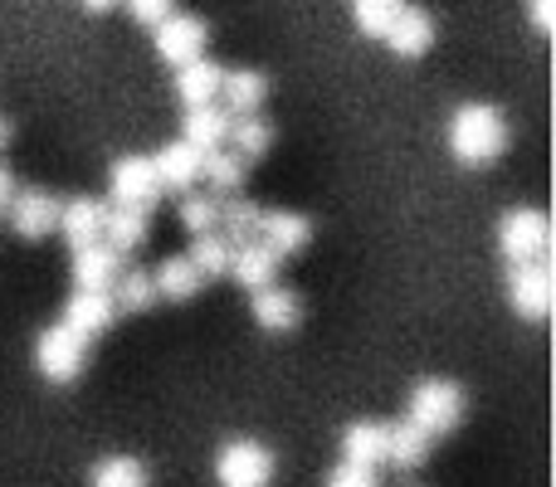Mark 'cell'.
<instances>
[{
	"instance_id": "31",
	"label": "cell",
	"mask_w": 556,
	"mask_h": 487,
	"mask_svg": "<svg viewBox=\"0 0 556 487\" xmlns=\"http://www.w3.org/2000/svg\"><path fill=\"white\" fill-rule=\"evenodd\" d=\"M176 215H181V225L191 230V240H201V234H220V201H211L205 191L181 195Z\"/></svg>"
},
{
	"instance_id": "32",
	"label": "cell",
	"mask_w": 556,
	"mask_h": 487,
	"mask_svg": "<svg viewBox=\"0 0 556 487\" xmlns=\"http://www.w3.org/2000/svg\"><path fill=\"white\" fill-rule=\"evenodd\" d=\"M395 0H356L352 5V20H356V29H362L366 39H381L386 44V35H391V25H395Z\"/></svg>"
},
{
	"instance_id": "37",
	"label": "cell",
	"mask_w": 556,
	"mask_h": 487,
	"mask_svg": "<svg viewBox=\"0 0 556 487\" xmlns=\"http://www.w3.org/2000/svg\"><path fill=\"white\" fill-rule=\"evenodd\" d=\"M10 137H15V123H10V117L0 113V152H5V146H10Z\"/></svg>"
},
{
	"instance_id": "2",
	"label": "cell",
	"mask_w": 556,
	"mask_h": 487,
	"mask_svg": "<svg viewBox=\"0 0 556 487\" xmlns=\"http://www.w3.org/2000/svg\"><path fill=\"white\" fill-rule=\"evenodd\" d=\"M405 420H410L420 434H430V439L454 434L464 420V390L454 381H444V375H425V381L410 390Z\"/></svg>"
},
{
	"instance_id": "17",
	"label": "cell",
	"mask_w": 556,
	"mask_h": 487,
	"mask_svg": "<svg viewBox=\"0 0 556 487\" xmlns=\"http://www.w3.org/2000/svg\"><path fill=\"white\" fill-rule=\"evenodd\" d=\"M269 98V78L260 68H225L220 78V107L230 117H254Z\"/></svg>"
},
{
	"instance_id": "1",
	"label": "cell",
	"mask_w": 556,
	"mask_h": 487,
	"mask_svg": "<svg viewBox=\"0 0 556 487\" xmlns=\"http://www.w3.org/2000/svg\"><path fill=\"white\" fill-rule=\"evenodd\" d=\"M444 142H450V156L459 166H493L508 152V117L493 103H464L454 107Z\"/></svg>"
},
{
	"instance_id": "23",
	"label": "cell",
	"mask_w": 556,
	"mask_h": 487,
	"mask_svg": "<svg viewBox=\"0 0 556 487\" xmlns=\"http://www.w3.org/2000/svg\"><path fill=\"white\" fill-rule=\"evenodd\" d=\"M274 273H278V258H274L260 240H250V244H235L230 273H225V278H235V283H240L244 293H260V287H269V283H274Z\"/></svg>"
},
{
	"instance_id": "6",
	"label": "cell",
	"mask_w": 556,
	"mask_h": 487,
	"mask_svg": "<svg viewBox=\"0 0 556 487\" xmlns=\"http://www.w3.org/2000/svg\"><path fill=\"white\" fill-rule=\"evenodd\" d=\"M10 234L25 244H39L59 230V195H49L45 185H29V191H15L5 205Z\"/></svg>"
},
{
	"instance_id": "18",
	"label": "cell",
	"mask_w": 556,
	"mask_h": 487,
	"mask_svg": "<svg viewBox=\"0 0 556 487\" xmlns=\"http://www.w3.org/2000/svg\"><path fill=\"white\" fill-rule=\"evenodd\" d=\"M342 463L376 473L386 463V424L381 420H356L342 430Z\"/></svg>"
},
{
	"instance_id": "7",
	"label": "cell",
	"mask_w": 556,
	"mask_h": 487,
	"mask_svg": "<svg viewBox=\"0 0 556 487\" xmlns=\"http://www.w3.org/2000/svg\"><path fill=\"white\" fill-rule=\"evenodd\" d=\"M84 361H88V346L78 342L74 332H64L59 322L39 332V342H35V366H39V375H45L49 385H74L78 371H84Z\"/></svg>"
},
{
	"instance_id": "30",
	"label": "cell",
	"mask_w": 556,
	"mask_h": 487,
	"mask_svg": "<svg viewBox=\"0 0 556 487\" xmlns=\"http://www.w3.org/2000/svg\"><path fill=\"white\" fill-rule=\"evenodd\" d=\"M186 258H191V268L211 283V278H225L230 273V258L235 248L220 240V234H201V240H191V248H186Z\"/></svg>"
},
{
	"instance_id": "14",
	"label": "cell",
	"mask_w": 556,
	"mask_h": 487,
	"mask_svg": "<svg viewBox=\"0 0 556 487\" xmlns=\"http://www.w3.org/2000/svg\"><path fill=\"white\" fill-rule=\"evenodd\" d=\"M201 162H205V156L195 152V146H186V142H166L162 152L152 156V171H156V181H162V191L191 195L195 185H201Z\"/></svg>"
},
{
	"instance_id": "22",
	"label": "cell",
	"mask_w": 556,
	"mask_h": 487,
	"mask_svg": "<svg viewBox=\"0 0 556 487\" xmlns=\"http://www.w3.org/2000/svg\"><path fill=\"white\" fill-rule=\"evenodd\" d=\"M152 234V215L147 210H127V205H108V220H103V244L113 248L117 258L132 254V248L147 244Z\"/></svg>"
},
{
	"instance_id": "12",
	"label": "cell",
	"mask_w": 556,
	"mask_h": 487,
	"mask_svg": "<svg viewBox=\"0 0 556 487\" xmlns=\"http://www.w3.org/2000/svg\"><path fill=\"white\" fill-rule=\"evenodd\" d=\"M264 248H269L274 258H293L303 254L307 244H313V220L298 210H264L260 220V234H254Z\"/></svg>"
},
{
	"instance_id": "34",
	"label": "cell",
	"mask_w": 556,
	"mask_h": 487,
	"mask_svg": "<svg viewBox=\"0 0 556 487\" xmlns=\"http://www.w3.org/2000/svg\"><path fill=\"white\" fill-rule=\"evenodd\" d=\"M323 487H376V473L352 469V463H337V469L327 473V483H323Z\"/></svg>"
},
{
	"instance_id": "24",
	"label": "cell",
	"mask_w": 556,
	"mask_h": 487,
	"mask_svg": "<svg viewBox=\"0 0 556 487\" xmlns=\"http://www.w3.org/2000/svg\"><path fill=\"white\" fill-rule=\"evenodd\" d=\"M430 449H434V439L430 434H420L410 420H395V424H386V463H395L401 473H410V469H420L425 459H430Z\"/></svg>"
},
{
	"instance_id": "15",
	"label": "cell",
	"mask_w": 556,
	"mask_h": 487,
	"mask_svg": "<svg viewBox=\"0 0 556 487\" xmlns=\"http://www.w3.org/2000/svg\"><path fill=\"white\" fill-rule=\"evenodd\" d=\"M117 273H123V258L103 240L74 248V293H113Z\"/></svg>"
},
{
	"instance_id": "16",
	"label": "cell",
	"mask_w": 556,
	"mask_h": 487,
	"mask_svg": "<svg viewBox=\"0 0 556 487\" xmlns=\"http://www.w3.org/2000/svg\"><path fill=\"white\" fill-rule=\"evenodd\" d=\"M430 44H434L430 10H420V5L395 10V25H391V35H386V49H391L395 59H420V54H430Z\"/></svg>"
},
{
	"instance_id": "4",
	"label": "cell",
	"mask_w": 556,
	"mask_h": 487,
	"mask_svg": "<svg viewBox=\"0 0 556 487\" xmlns=\"http://www.w3.org/2000/svg\"><path fill=\"white\" fill-rule=\"evenodd\" d=\"M278 459L260 439H225L215 453V483L220 487H274Z\"/></svg>"
},
{
	"instance_id": "27",
	"label": "cell",
	"mask_w": 556,
	"mask_h": 487,
	"mask_svg": "<svg viewBox=\"0 0 556 487\" xmlns=\"http://www.w3.org/2000/svg\"><path fill=\"white\" fill-rule=\"evenodd\" d=\"M260 220H264V205H254L250 195H230L220 201V240L225 244H250L260 234Z\"/></svg>"
},
{
	"instance_id": "36",
	"label": "cell",
	"mask_w": 556,
	"mask_h": 487,
	"mask_svg": "<svg viewBox=\"0 0 556 487\" xmlns=\"http://www.w3.org/2000/svg\"><path fill=\"white\" fill-rule=\"evenodd\" d=\"M10 195H15V181H10V171H5V166H0V215H5Z\"/></svg>"
},
{
	"instance_id": "35",
	"label": "cell",
	"mask_w": 556,
	"mask_h": 487,
	"mask_svg": "<svg viewBox=\"0 0 556 487\" xmlns=\"http://www.w3.org/2000/svg\"><path fill=\"white\" fill-rule=\"evenodd\" d=\"M528 15H532V29H538V35H552V25H556V5H552V0H538V5H532L528 10Z\"/></svg>"
},
{
	"instance_id": "21",
	"label": "cell",
	"mask_w": 556,
	"mask_h": 487,
	"mask_svg": "<svg viewBox=\"0 0 556 487\" xmlns=\"http://www.w3.org/2000/svg\"><path fill=\"white\" fill-rule=\"evenodd\" d=\"M152 287H156V303H191V297L205 287V278L195 273L186 254H172L152 268Z\"/></svg>"
},
{
	"instance_id": "20",
	"label": "cell",
	"mask_w": 556,
	"mask_h": 487,
	"mask_svg": "<svg viewBox=\"0 0 556 487\" xmlns=\"http://www.w3.org/2000/svg\"><path fill=\"white\" fill-rule=\"evenodd\" d=\"M220 78H225V68L211 64V59H195V64L176 68V98L186 103V113L220 103Z\"/></svg>"
},
{
	"instance_id": "13",
	"label": "cell",
	"mask_w": 556,
	"mask_h": 487,
	"mask_svg": "<svg viewBox=\"0 0 556 487\" xmlns=\"http://www.w3.org/2000/svg\"><path fill=\"white\" fill-rule=\"evenodd\" d=\"M250 312H254V322H260L264 332L283 336V332H298V322H303V297H298L293 287H283V283H269V287H260V293L250 297Z\"/></svg>"
},
{
	"instance_id": "11",
	"label": "cell",
	"mask_w": 556,
	"mask_h": 487,
	"mask_svg": "<svg viewBox=\"0 0 556 487\" xmlns=\"http://www.w3.org/2000/svg\"><path fill=\"white\" fill-rule=\"evenodd\" d=\"M103 220H108V201H98V195H68V201H59V234L68 240V248L103 240Z\"/></svg>"
},
{
	"instance_id": "5",
	"label": "cell",
	"mask_w": 556,
	"mask_h": 487,
	"mask_svg": "<svg viewBox=\"0 0 556 487\" xmlns=\"http://www.w3.org/2000/svg\"><path fill=\"white\" fill-rule=\"evenodd\" d=\"M108 191H113V201L108 205H127V210H147L152 215V205L162 201V181H156L152 171V156H117L113 166H108Z\"/></svg>"
},
{
	"instance_id": "8",
	"label": "cell",
	"mask_w": 556,
	"mask_h": 487,
	"mask_svg": "<svg viewBox=\"0 0 556 487\" xmlns=\"http://www.w3.org/2000/svg\"><path fill=\"white\" fill-rule=\"evenodd\" d=\"M205 39H211L205 20H195V15H176V10L162 20V29H152L156 59H166L172 68H186V64H195V59H205Z\"/></svg>"
},
{
	"instance_id": "33",
	"label": "cell",
	"mask_w": 556,
	"mask_h": 487,
	"mask_svg": "<svg viewBox=\"0 0 556 487\" xmlns=\"http://www.w3.org/2000/svg\"><path fill=\"white\" fill-rule=\"evenodd\" d=\"M127 15H132L137 25H147V29H162V20L172 15V5H166V0H132Z\"/></svg>"
},
{
	"instance_id": "38",
	"label": "cell",
	"mask_w": 556,
	"mask_h": 487,
	"mask_svg": "<svg viewBox=\"0 0 556 487\" xmlns=\"http://www.w3.org/2000/svg\"><path fill=\"white\" fill-rule=\"evenodd\" d=\"M401 487H425V483H401Z\"/></svg>"
},
{
	"instance_id": "19",
	"label": "cell",
	"mask_w": 556,
	"mask_h": 487,
	"mask_svg": "<svg viewBox=\"0 0 556 487\" xmlns=\"http://www.w3.org/2000/svg\"><path fill=\"white\" fill-rule=\"evenodd\" d=\"M225 137H230V113L215 103V107H191V113L181 117V137H176V142H186L201 156H211L225 146Z\"/></svg>"
},
{
	"instance_id": "26",
	"label": "cell",
	"mask_w": 556,
	"mask_h": 487,
	"mask_svg": "<svg viewBox=\"0 0 556 487\" xmlns=\"http://www.w3.org/2000/svg\"><path fill=\"white\" fill-rule=\"evenodd\" d=\"M201 181H205V195L211 201H230V195H244V162L235 152H211L201 162Z\"/></svg>"
},
{
	"instance_id": "3",
	"label": "cell",
	"mask_w": 556,
	"mask_h": 487,
	"mask_svg": "<svg viewBox=\"0 0 556 487\" xmlns=\"http://www.w3.org/2000/svg\"><path fill=\"white\" fill-rule=\"evenodd\" d=\"M547 244H552V225L538 205H518V210H508L498 220V248H503V258H508V268L542 264Z\"/></svg>"
},
{
	"instance_id": "9",
	"label": "cell",
	"mask_w": 556,
	"mask_h": 487,
	"mask_svg": "<svg viewBox=\"0 0 556 487\" xmlns=\"http://www.w3.org/2000/svg\"><path fill=\"white\" fill-rule=\"evenodd\" d=\"M508 303L522 322H547L552 312V264H518L508 268Z\"/></svg>"
},
{
	"instance_id": "29",
	"label": "cell",
	"mask_w": 556,
	"mask_h": 487,
	"mask_svg": "<svg viewBox=\"0 0 556 487\" xmlns=\"http://www.w3.org/2000/svg\"><path fill=\"white\" fill-rule=\"evenodd\" d=\"M88 487H152V478H147L142 459H132V453H108V459L93 463Z\"/></svg>"
},
{
	"instance_id": "28",
	"label": "cell",
	"mask_w": 556,
	"mask_h": 487,
	"mask_svg": "<svg viewBox=\"0 0 556 487\" xmlns=\"http://www.w3.org/2000/svg\"><path fill=\"white\" fill-rule=\"evenodd\" d=\"M113 307L117 312H152L156 307V287H152V273L147 268H123L113 283Z\"/></svg>"
},
{
	"instance_id": "25",
	"label": "cell",
	"mask_w": 556,
	"mask_h": 487,
	"mask_svg": "<svg viewBox=\"0 0 556 487\" xmlns=\"http://www.w3.org/2000/svg\"><path fill=\"white\" fill-rule=\"evenodd\" d=\"M274 146V123L264 113L254 117H230V137H225V152H235L244 166L260 162V156H269Z\"/></svg>"
},
{
	"instance_id": "10",
	"label": "cell",
	"mask_w": 556,
	"mask_h": 487,
	"mask_svg": "<svg viewBox=\"0 0 556 487\" xmlns=\"http://www.w3.org/2000/svg\"><path fill=\"white\" fill-rule=\"evenodd\" d=\"M113 322H117V307H113V297H108V293H68L64 317H59V326H64V332H74L84 346L98 342V336H103Z\"/></svg>"
}]
</instances>
